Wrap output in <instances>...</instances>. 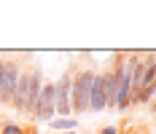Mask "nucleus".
<instances>
[{"label":"nucleus","instance_id":"nucleus-5","mask_svg":"<svg viewBox=\"0 0 156 134\" xmlns=\"http://www.w3.org/2000/svg\"><path fill=\"white\" fill-rule=\"evenodd\" d=\"M70 83H73V70H65L54 83V110L59 115H70Z\"/></svg>","mask_w":156,"mask_h":134},{"label":"nucleus","instance_id":"nucleus-2","mask_svg":"<svg viewBox=\"0 0 156 134\" xmlns=\"http://www.w3.org/2000/svg\"><path fill=\"white\" fill-rule=\"evenodd\" d=\"M97 70L89 64H76L73 67V83H70V113L83 115L89 110V91Z\"/></svg>","mask_w":156,"mask_h":134},{"label":"nucleus","instance_id":"nucleus-9","mask_svg":"<svg viewBox=\"0 0 156 134\" xmlns=\"http://www.w3.org/2000/svg\"><path fill=\"white\" fill-rule=\"evenodd\" d=\"M119 132H121V123H116V126L108 123V126H100V132H97V134H119Z\"/></svg>","mask_w":156,"mask_h":134},{"label":"nucleus","instance_id":"nucleus-4","mask_svg":"<svg viewBox=\"0 0 156 134\" xmlns=\"http://www.w3.org/2000/svg\"><path fill=\"white\" fill-rule=\"evenodd\" d=\"M57 110H54V83L51 81H43V89L38 94V102L32 107V115L30 118L35 121H54Z\"/></svg>","mask_w":156,"mask_h":134},{"label":"nucleus","instance_id":"nucleus-10","mask_svg":"<svg viewBox=\"0 0 156 134\" xmlns=\"http://www.w3.org/2000/svg\"><path fill=\"white\" fill-rule=\"evenodd\" d=\"M119 134H137V132H135V129H126V123H121V132Z\"/></svg>","mask_w":156,"mask_h":134},{"label":"nucleus","instance_id":"nucleus-8","mask_svg":"<svg viewBox=\"0 0 156 134\" xmlns=\"http://www.w3.org/2000/svg\"><path fill=\"white\" fill-rule=\"evenodd\" d=\"M48 123H51V129H57V132H73L78 126L76 118H54V121H48Z\"/></svg>","mask_w":156,"mask_h":134},{"label":"nucleus","instance_id":"nucleus-12","mask_svg":"<svg viewBox=\"0 0 156 134\" xmlns=\"http://www.w3.org/2000/svg\"><path fill=\"white\" fill-rule=\"evenodd\" d=\"M62 134H76V132H62Z\"/></svg>","mask_w":156,"mask_h":134},{"label":"nucleus","instance_id":"nucleus-1","mask_svg":"<svg viewBox=\"0 0 156 134\" xmlns=\"http://www.w3.org/2000/svg\"><path fill=\"white\" fill-rule=\"evenodd\" d=\"M43 89V70L41 64L35 62H22V73H19V83H16V91H14V99H11V107L22 115H32V107L38 102V94Z\"/></svg>","mask_w":156,"mask_h":134},{"label":"nucleus","instance_id":"nucleus-11","mask_svg":"<svg viewBox=\"0 0 156 134\" xmlns=\"http://www.w3.org/2000/svg\"><path fill=\"white\" fill-rule=\"evenodd\" d=\"M0 89H3V57H0Z\"/></svg>","mask_w":156,"mask_h":134},{"label":"nucleus","instance_id":"nucleus-3","mask_svg":"<svg viewBox=\"0 0 156 134\" xmlns=\"http://www.w3.org/2000/svg\"><path fill=\"white\" fill-rule=\"evenodd\" d=\"M22 73V59L19 57H3V89H0V105H11L16 83Z\"/></svg>","mask_w":156,"mask_h":134},{"label":"nucleus","instance_id":"nucleus-6","mask_svg":"<svg viewBox=\"0 0 156 134\" xmlns=\"http://www.w3.org/2000/svg\"><path fill=\"white\" fill-rule=\"evenodd\" d=\"M102 110H105V78L102 73H97L89 91V113H102Z\"/></svg>","mask_w":156,"mask_h":134},{"label":"nucleus","instance_id":"nucleus-7","mask_svg":"<svg viewBox=\"0 0 156 134\" xmlns=\"http://www.w3.org/2000/svg\"><path fill=\"white\" fill-rule=\"evenodd\" d=\"M0 134H38V129L27 126V123H16V121H3L0 123Z\"/></svg>","mask_w":156,"mask_h":134}]
</instances>
